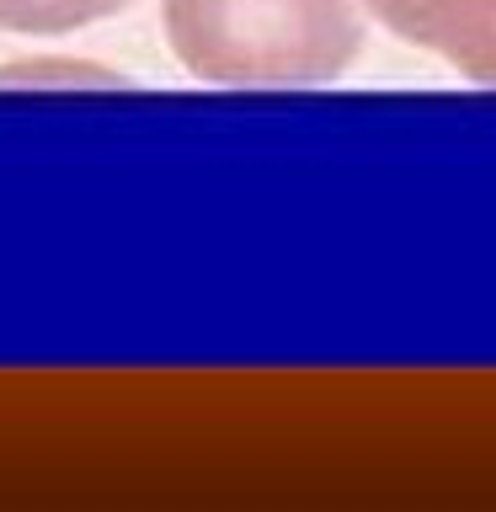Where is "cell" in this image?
I'll use <instances>...</instances> for the list:
<instances>
[{
    "label": "cell",
    "mask_w": 496,
    "mask_h": 512,
    "mask_svg": "<svg viewBox=\"0 0 496 512\" xmlns=\"http://www.w3.org/2000/svg\"><path fill=\"white\" fill-rule=\"evenodd\" d=\"M166 38L208 86H326L358 59L352 0H166Z\"/></svg>",
    "instance_id": "1"
},
{
    "label": "cell",
    "mask_w": 496,
    "mask_h": 512,
    "mask_svg": "<svg viewBox=\"0 0 496 512\" xmlns=\"http://www.w3.org/2000/svg\"><path fill=\"white\" fill-rule=\"evenodd\" d=\"M390 32L443 54L464 80L496 86V0H368Z\"/></svg>",
    "instance_id": "2"
},
{
    "label": "cell",
    "mask_w": 496,
    "mask_h": 512,
    "mask_svg": "<svg viewBox=\"0 0 496 512\" xmlns=\"http://www.w3.org/2000/svg\"><path fill=\"white\" fill-rule=\"evenodd\" d=\"M128 0H0V27L32 32V38H54V32L91 27L102 16L123 11Z\"/></svg>",
    "instance_id": "3"
}]
</instances>
